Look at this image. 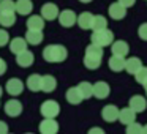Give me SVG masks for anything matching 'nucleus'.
<instances>
[{
    "mask_svg": "<svg viewBox=\"0 0 147 134\" xmlns=\"http://www.w3.org/2000/svg\"><path fill=\"white\" fill-rule=\"evenodd\" d=\"M33 60H35V57H33V52L27 51V49H26V51H22L21 54H18V57H16L18 65H19V66H22V68L32 66Z\"/></svg>",
    "mask_w": 147,
    "mask_h": 134,
    "instance_id": "obj_17",
    "label": "nucleus"
},
{
    "mask_svg": "<svg viewBox=\"0 0 147 134\" xmlns=\"http://www.w3.org/2000/svg\"><path fill=\"white\" fill-rule=\"evenodd\" d=\"M134 77H136V82L141 84V85H144V84L147 82V66H142L139 71H138L136 74H134Z\"/></svg>",
    "mask_w": 147,
    "mask_h": 134,
    "instance_id": "obj_31",
    "label": "nucleus"
},
{
    "mask_svg": "<svg viewBox=\"0 0 147 134\" xmlns=\"http://www.w3.org/2000/svg\"><path fill=\"white\" fill-rule=\"evenodd\" d=\"M138 35H139L141 40L147 41V22H142L139 25V29H138Z\"/></svg>",
    "mask_w": 147,
    "mask_h": 134,
    "instance_id": "obj_33",
    "label": "nucleus"
},
{
    "mask_svg": "<svg viewBox=\"0 0 147 134\" xmlns=\"http://www.w3.org/2000/svg\"><path fill=\"white\" fill-rule=\"evenodd\" d=\"M59 8L55 3H45L41 7V16L45 17V21H54L59 17Z\"/></svg>",
    "mask_w": 147,
    "mask_h": 134,
    "instance_id": "obj_9",
    "label": "nucleus"
},
{
    "mask_svg": "<svg viewBox=\"0 0 147 134\" xmlns=\"http://www.w3.org/2000/svg\"><path fill=\"white\" fill-rule=\"evenodd\" d=\"M8 41H10V35H8V32L0 29V48H2V46H7Z\"/></svg>",
    "mask_w": 147,
    "mask_h": 134,
    "instance_id": "obj_34",
    "label": "nucleus"
},
{
    "mask_svg": "<svg viewBox=\"0 0 147 134\" xmlns=\"http://www.w3.org/2000/svg\"><path fill=\"white\" fill-rule=\"evenodd\" d=\"M2 11H16L13 0H0V13Z\"/></svg>",
    "mask_w": 147,
    "mask_h": 134,
    "instance_id": "obj_32",
    "label": "nucleus"
},
{
    "mask_svg": "<svg viewBox=\"0 0 147 134\" xmlns=\"http://www.w3.org/2000/svg\"><path fill=\"white\" fill-rule=\"evenodd\" d=\"M95 133H98V134H105V131L101 129V128H92V129H89V134H95Z\"/></svg>",
    "mask_w": 147,
    "mask_h": 134,
    "instance_id": "obj_38",
    "label": "nucleus"
},
{
    "mask_svg": "<svg viewBox=\"0 0 147 134\" xmlns=\"http://www.w3.org/2000/svg\"><path fill=\"white\" fill-rule=\"evenodd\" d=\"M78 88H79L81 95H82L84 99H89L93 96V85L90 82H81L79 85H78Z\"/></svg>",
    "mask_w": 147,
    "mask_h": 134,
    "instance_id": "obj_29",
    "label": "nucleus"
},
{
    "mask_svg": "<svg viewBox=\"0 0 147 134\" xmlns=\"http://www.w3.org/2000/svg\"><path fill=\"white\" fill-rule=\"evenodd\" d=\"M14 8H16V13L22 14V16H27V14L32 13L33 3L30 0H18V2H14Z\"/></svg>",
    "mask_w": 147,
    "mask_h": 134,
    "instance_id": "obj_20",
    "label": "nucleus"
},
{
    "mask_svg": "<svg viewBox=\"0 0 147 134\" xmlns=\"http://www.w3.org/2000/svg\"><path fill=\"white\" fill-rule=\"evenodd\" d=\"M67 57H68V51L62 44H49L43 51V58L49 63H60V62L67 60Z\"/></svg>",
    "mask_w": 147,
    "mask_h": 134,
    "instance_id": "obj_2",
    "label": "nucleus"
},
{
    "mask_svg": "<svg viewBox=\"0 0 147 134\" xmlns=\"http://www.w3.org/2000/svg\"><path fill=\"white\" fill-rule=\"evenodd\" d=\"M41 77L40 74H30L27 77V88L32 92H40L41 90Z\"/></svg>",
    "mask_w": 147,
    "mask_h": 134,
    "instance_id": "obj_25",
    "label": "nucleus"
},
{
    "mask_svg": "<svg viewBox=\"0 0 147 134\" xmlns=\"http://www.w3.org/2000/svg\"><path fill=\"white\" fill-rule=\"evenodd\" d=\"M119 120H120L122 125H125V126H127V125L136 121V112H134L130 106H128V107L120 109V112H119Z\"/></svg>",
    "mask_w": 147,
    "mask_h": 134,
    "instance_id": "obj_13",
    "label": "nucleus"
},
{
    "mask_svg": "<svg viewBox=\"0 0 147 134\" xmlns=\"http://www.w3.org/2000/svg\"><path fill=\"white\" fill-rule=\"evenodd\" d=\"M5 88H7V92L10 93L11 96H18V95H21V93H22L24 84H22V80L13 77V79H10L7 82V87H5Z\"/></svg>",
    "mask_w": 147,
    "mask_h": 134,
    "instance_id": "obj_16",
    "label": "nucleus"
},
{
    "mask_svg": "<svg viewBox=\"0 0 147 134\" xmlns=\"http://www.w3.org/2000/svg\"><path fill=\"white\" fill-rule=\"evenodd\" d=\"M55 87H57V80H55L54 76H51V74H46V76L41 77V90H43L45 93L54 92Z\"/></svg>",
    "mask_w": 147,
    "mask_h": 134,
    "instance_id": "obj_21",
    "label": "nucleus"
},
{
    "mask_svg": "<svg viewBox=\"0 0 147 134\" xmlns=\"http://www.w3.org/2000/svg\"><path fill=\"white\" fill-rule=\"evenodd\" d=\"M65 98H67V101L70 103V104H73V106L79 104V103L84 99L78 87H71V88H68V90H67V95H65Z\"/></svg>",
    "mask_w": 147,
    "mask_h": 134,
    "instance_id": "obj_22",
    "label": "nucleus"
},
{
    "mask_svg": "<svg viewBox=\"0 0 147 134\" xmlns=\"http://www.w3.org/2000/svg\"><path fill=\"white\" fill-rule=\"evenodd\" d=\"M40 111H41V115L45 118H55L59 115V112H60V106L54 99H48V101H45L41 104Z\"/></svg>",
    "mask_w": 147,
    "mask_h": 134,
    "instance_id": "obj_4",
    "label": "nucleus"
},
{
    "mask_svg": "<svg viewBox=\"0 0 147 134\" xmlns=\"http://www.w3.org/2000/svg\"><path fill=\"white\" fill-rule=\"evenodd\" d=\"M2 93H3V90H2V87H0V96H2Z\"/></svg>",
    "mask_w": 147,
    "mask_h": 134,
    "instance_id": "obj_42",
    "label": "nucleus"
},
{
    "mask_svg": "<svg viewBox=\"0 0 147 134\" xmlns=\"http://www.w3.org/2000/svg\"><path fill=\"white\" fill-rule=\"evenodd\" d=\"M109 16H111L112 19H115V21L123 19V17L127 16V8H125L120 2H117V3H111L109 5Z\"/></svg>",
    "mask_w": 147,
    "mask_h": 134,
    "instance_id": "obj_12",
    "label": "nucleus"
},
{
    "mask_svg": "<svg viewBox=\"0 0 147 134\" xmlns=\"http://www.w3.org/2000/svg\"><path fill=\"white\" fill-rule=\"evenodd\" d=\"M92 19H93V14L89 13V11H84L78 16V25L81 27L82 30H90L92 27Z\"/></svg>",
    "mask_w": 147,
    "mask_h": 134,
    "instance_id": "obj_23",
    "label": "nucleus"
},
{
    "mask_svg": "<svg viewBox=\"0 0 147 134\" xmlns=\"http://www.w3.org/2000/svg\"><path fill=\"white\" fill-rule=\"evenodd\" d=\"M90 41L96 46H101V48H106V46H111L114 43V33L108 29H101V30H95L90 36Z\"/></svg>",
    "mask_w": 147,
    "mask_h": 134,
    "instance_id": "obj_3",
    "label": "nucleus"
},
{
    "mask_svg": "<svg viewBox=\"0 0 147 134\" xmlns=\"http://www.w3.org/2000/svg\"><path fill=\"white\" fill-rule=\"evenodd\" d=\"M144 88H146V95H147V82L144 84Z\"/></svg>",
    "mask_w": 147,
    "mask_h": 134,
    "instance_id": "obj_41",
    "label": "nucleus"
},
{
    "mask_svg": "<svg viewBox=\"0 0 147 134\" xmlns=\"http://www.w3.org/2000/svg\"><path fill=\"white\" fill-rule=\"evenodd\" d=\"M27 40L26 38H21V36H18V38H13V41H10V51L13 52V54H21L22 51H26L27 49Z\"/></svg>",
    "mask_w": 147,
    "mask_h": 134,
    "instance_id": "obj_19",
    "label": "nucleus"
},
{
    "mask_svg": "<svg viewBox=\"0 0 147 134\" xmlns=\"http://www.w3.org/2000/svg\"><path fill=\"white\" fill-rule=\"evenodd\" d=\"M117 2H120L125 8H130V7H133V5L136 3V0H117Z\"/></svg>",
    "mask_w": 147,
    "mask_h": 134,
    "instance_id": "obj_35",
    "label": "nucleus"
},
{
    "mask_svg": "<svg viewBox=\"0 0 147 134\" xmlns=\"http://www.w3.org/2000/svg\"><path fill=\"white\" fill-rule=\"evenodd\" d=\"M8 125L5 123V121H0V134H7L8 133Z\"/></svg>",
    "mask_w": 147,
    "mask_h": 134,
    "instance_id": "obj_36",
    "label": "nucleus"
},
{
    "mask_svg": "<svg viewBox=\"0 0 147 134\" xmlns=\"http://www.w3.org/2000/svg\"><path fill=\"white\" fill-rule=\"evenodd\" d=\"M119 109L117 106H112V104H108L103 107L101 111V117L105 121H108V123H114L115 120H119Z\"/></svg>",
    "mask_w": 147,
    "mask_h": 134,
    "instance_id": "obj_8",
    "label": "nucleus"
},
{
    "mask_svg": "<svg viewBox=\"0 0 147 134\" xmlns=\"http://www.w3.org/2000/svg\"><path fill=\"white\" fill-rule=\"evenodd\" d=\"M103 60V48L96 44H89L86 48V55H84V66L87 70H98Z\"/></svg>",
    "mask_w": 147,
    "mask_h": 134,
    "instance_id": "obj_1",
    "label": "nucleus"
},
{
    "mask_svg": "<svg viewBox=\"0 0 147 134\" xmlns=\"http://www.w3.org/2000/svg\"><path fill=\"white\" fill-rule=\"evenodd\" d=\"M27 29L29 30H43L45 29V17L43 16H30L27 19Z\"/></svg>",
    "mask_w": 147,
    "mask_h": 134,
    "instance_id": "obj_24",
    "label": "nucleus"
},
{
    "mask_svg": "<svg viewBox=\"0 0 147 134\" xmlns=\"http://www.w3.org/2000/svg\"><path fill=\"white\" fill-rule=\"evenodd\" d=\"M111 51L114 55H120V57H127L128 52H130V46H128L127 41L123 40H119V41H114L111 44Z\"/></svg>",
    "mask_w": 147,
    "mask_h": 134,
    "instance_id": "obj_15",
    "label": "nucleus"
},
{
    "mask_svg": "<svg viewBox=\"0 0 147 134\" xmlns=\"http://www.w3.org/2000/svg\"><path fill=\"white\" fill-rule=\"evenodd\" d=\"M125 133L127 134H144V126L139 125V123H136V121H133V123L127 125Z\"/></svg>",
    "mask_w": 147,
    "mask_h": 134,
    "instance_id": "obj_30",
    "label": "nucleus"
},
{
    "mask_svg": "<svg viewBox=\"0 0 147 134\" xmlns=\"http://www.w3.org/2000/svg\"><path fill=\"white\" fill-rule=\"evenodd\" d=\"M108 65H109V68H111V71H114V73H120V71L125 70V57H120V55L112 54V57L109 58Z\"/></svg>",
    "mask_w": 147,
    "mask_h": 134,
    "instance_id": "obj_18",
    "label": "nucleus"
},
{
    "mask_svg": "<svg viewBox=\"0 0 147 134\" xmlns=\"http://www.w3.org/2000/svg\"><path fill=\"white\" fill-rule=\"evenodd\" d=\"M128 106H130L136 114H141V112H144L147 109V101L142 95H133L130 98V101H128Z\"/></svg>",
    "mask_w": 147,
    "mask_h": 134,
    "instance_id": "obj_6",
    "label": "nucleus"
},
{
    "mask_svg": "<svg viewBox=\"0 0 147 134\" xmlns=\"http://www.w3.org/2000/svg\"><path fill=\"white\" fill-rule=\"evenodd\" d=\"M81 3H90V2H92V0H79Z\"/></svg>",
    "mask_w": 147,
    "mask_h": 134,
    "instance_id": "obj_39",
    "label": "nucleus"
},
{
    "mask_svg": "<svg viewBox=\"0 0 147 134\" xmlns=\"http://www.w3.org/2000/svg\"><path fill=\"white\" fill-rule=\"evenodd\" d=\"M59 22L62 27H73L78 22V16L71 10H63L62 13H59Z\"/></svg>",
    "mask_w": 147,
    "mask_h": 134,
    "instance_id": "obj_5",
    "label": "nucleus"
},
{
    "mask_svg": "<svg viewBox=\"0 0 147 134\" xmlns=\"http://www.w3.org/2000/svg\"><path fill=\"white\" fill-rule=\"evenodd\" d=\"M40 133L43 134H55L59 133V123L54 118H45L40 123Z\"/></svg>",
    "mask_w": 147,
    "mask_h": 134,
    "instance_id": "obj_10",
    "label": "nucleus"
},
{
    "mask_svg": "<svg viewBox=\"0 0 147 134\" xmlns=\"http://www.w3.org/2000/svg\"><path fill=\"white\" fill-rule=\"evenodd\" d=\"M109 93H111V87H109L106 82L98 80V82L93 84V96H95L96 99H105V98H108Z\"/></svg>",
    "mask_w": 147,
    "mask_h": 134,
    "instance_id": "obj_7",
    "label": "nucleus"
},
{
    "mask_svg": "<svg viewBox=\"0 0 147 134\" xmlns=\"http://www.w3.org/2000/svg\"><path fill=\"white\" fill-rule=\"evenodd\" d=\"M26 40H27L29 44L36 46V44H40V43L43 41V32L41 30H27Z\"/></svg>",
    "mask_w": 147,
    "mask_h": 134,
    "instance_id": "obj_26",
    "label": "nucleus"
},
{
    "mask_svg": "<svg viewBox=\"0 0 147 134\" xmlns=\"http://www.w3.org/2000/svg\"><path fill=\"white\" fill-rule=\"evenodd\" d=\"M108 27V21H106L105 16H101V14H96V16H93L92 19V27H90V30H101V29H106Z\"/></svg>",
    "mask_w": 147,
    "mask_h": 134,
    "instance_id": "obj_28",
    "label": "nucleus"
},
{
    "mask_svg": "<svg viewBox=\"0 0 147 134\" xmlns=\"http://www.w3.org/2000/svg\"><path fill=\"white\" fill-rule=\"evenodd\" d=\"M14 22H16L14 11H2V13H0V25L11 27Z\"/></svg>",
    "mask_w": 147,
    "mask_h": 134,
    "instance_id": "obj_27",
    "label": "nucleus"
},
{
    "mask_svg": "<svg viewBox=\"0 0 147 134\" xmlns=\"http://www.w3.org/2000/svg\"><path fill=\"white\" fill-rule=\"evenodd\" d=\"M144 134H147V125L144 126Z\"/></svg>",
    "mask_w": 147,
    "mask_h": 134,
    "instance_id": "obj_40",
    "label": "nucleus"
},
{
    "mask_svg": "<svg viewBox=\"0 0 147 134\" xmlns=\"http://www.w3.org/2000/svg\"><path fill=\"white\" fill-rule=\"evenodd\" d=\"M142 62H141L139 57H130V58H125V71H127L128 74H136L138 71L142 68Z\"/></svg>",
    "mask_w": 147,
    "mask_h": 134,
    "instance_id": "obj_11",
    "label": "nucleus"
},
{
    "mask_svg": "<svg viewBox=\"0 0 147 134\" xmlns=\"http://www.w3.org/2000/svg\"><path fill=\"white\" fill-rule=\"evenodd\" d=\"M7 71V63H5V60L3 58H0V76Z\"/></svg>",
    "mask_w": 147,
    "mask_h": 134,
    "instance_id": "obj_37",
    "label": "nucleus"
},
{
    "mask_svg": "<svg viewBox=\"0 0 147 134\" xmlns=\"http://www.w3.org/2000/svg\"><path fill=\"white\" fill-rule=\"evenodd\" d=\"M5 112H7V115H10L11 118L18 117V115H21V112H22V104H21L18 99H10V101L5 103Z\"/></svg>",
    "mask_w": 147,
    "mask_h": 134,
    "instance_id": "obj_14",
    "label": "nucleus"
}]
</instances>
